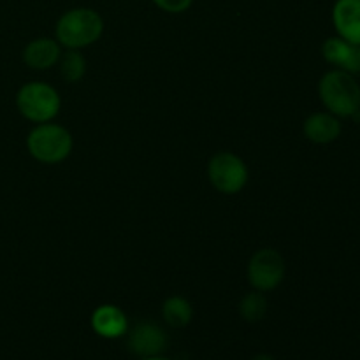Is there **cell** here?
I'll return each mask as SVG.
<instances>
[{
    "mask_svg": "<svg viewBox=\"0 0 360 360\" xmlns=\"http://www.w3.org/2000/svg\"><path fill=\"white\" fill-rule=\"evenodd\" d=\"M16 108L28 122L48 123L58 116L62 98L51 84L42 83V81H30L18 90Z\"/></svg>",
    "mask_w": 360,
    "mask_h": 360,
    "instance_id": "obj_4",
    "label": "cell"
},
{
    "mask_svg": "<svg viewBox=\"0 0 360 360\" xmlns=\"http://www.w3.org/2000/svg\"><path fill=\"white\" fill-rule=\"evenodd\" d=\"M91 329L105 340H118L129 330V319L115 304H102L91 313Z\"/></svg>",
    "mask_w": 360,
    "mask_h": 360,
    "instance_id": "obj_9",
    "label": "cell"
},
{
    "mask_svg": "<svg viewBox=\"0 0 360 360\" xmlns=\"http://www.w3.org/2000/svg\"><path fill=\"white\" fill-rule=\"evenodd\" d=\"M60 65V76L67 83H77L83 79L84 72H86V60L81 55L79 49H67L62 53L58 60Z\"/></svg>",
    "mask_w": 360,
    "mask_h": 360,
    "instance_id": "obj_14",
    "label": "cell"
},
{
    "mask_svg": "<svg viewBox=\"0 0 360 360\" xmlns=\"http://www.w3.org/2000/svg\"><path fill=\"white\" fill-rule=\"evenodd\" d=\"M341 122L333 112H313L304 120L302 132L315 144L334 143L341 136Z\"/></svg>",
    "mask_w": 360,
    "mask_h": 360,
    "instance_id": "obj_12",
    "label": "cell"
},
{
    "mask_svg": "<svg viewBox=\"0 0 360 360\" xmlns=\"http://www.w3.org/2000/svg\"><path fill=\"white\" fill-rule=\"evenodd\" d=\"M333 23L341 39L360 46V0H336Z\"/></svg>",
    "mask_w": 360,
    "mask_h": 360,
    "instance_id": "obj_10",
    "label": "cell"
},
{
    "mask_svg": "<svg viewBox=\"0 0 360 360\" xmlns=\"http://www.w3.org/2000/svg\"><path fill=\"white\" fill-rule=\"evenodd\" d=\"M207 178L214 190L225 195L239 193L248 183V167L245 160L231 151H218L207 164Z\"/></svg>",
    "mask_w": 360,
    "mask_h": 360,
    "instance_id": "obj_5",
    "label": "cell"
},
{
    "mask_svg": "<svg viewBox=\"0 0 360 360\" xmlns=\"http://www.w3.org/2000/svg\"><path fill=\"white\" fill-rule=\"evenodd\" d=\"M162 316L167 326L174 327V329H183L192 322L193 308L188 299L181 297V295H172V297L165 299V302L162 304Z\"/></svg>",
    "mask_w": 360,
    "mask_h": 360,
    "instance_id": "obj_13",
    "label": "cell"
},
{
    "mask_svg": "<svg viewBox=\"0 0 360 360\" xmlns=\"http://www.w3.org/2000/svg\"><path fill=\"white\" fill-rule=\"evenodd\" d=\"M322 55L330 65L348 74L360 72V46L345 41L340 35L329 37L322 44Z\"/></svg>",
    "mask_w": 360,
    "mask_h": 360,
    "instance_id": "obj_8",
    "label": "cell"
},
{
    "mask_svg": "<svg viewBox=\"0 0 360 360\" xmlns=\"http://www.w3.org/2000/svg\"><path fill=\"white\" fill-rule=\"evenodd\" d=\"M74 146L69 130L56 123H37L27 137V150L41 164L55 165L65 160Z\"/></svg>",
    "mask_w": 360,
    "mask_h": 360,
    "instance_id": "obj_3",
    "label": "cell"
},
{
    "mask_svg": "<svg viewBox=\"0 0 360 360\" xmlns=\"http://www.w3.org/2000/svg\"><path fill=\"white\" fill-rule=\"evenodd\" d=\"M104 32V20L90 7H74L58 18L55 37L60 46L67 49H83L101 39Z\"/></svg>",
    "mask_w": 360,
    "mask_h": 360,
    "instance_id": "obj_1",
    "label": "cell"
},
{
    "mask_svg": "<svg viewBox=\"0 0 360 360\" xmlns=\"http://www.w3.org/2000/svg\"><path fill=\"white\" fill-rule=\"evenodd\" d=\"M239 313L246 322H260L267 313V299L264 297V292L255 290L246 294L239 304Z\"/></svg>",
    "mask_w": 360,
    "mask_h": 360,
    "instance_id": "obj_15",
    "label": "cell"
},
{
    "mask_svg": "<svg viewBox=\"0 0 360 360\" xmlns=\"http://www.w3.org/2000/svg\"><path fill=\"white\" fill-rule=\"evenodd\" d=\"M285 260L274 248H262L248 262V281L255 290L271 292L285 280Z\"/></svg>",
    "mask_w": 360,
    "mask_h": 360,
    "instance_id": "obj_6",
    "label": "cell"
},
{
    "mask_svg": "<svg viewBox=\"0 0 360 360\" xmlns=\"http://www.w3.org/2000/svg\"><path fill=\"white\" fill-rule=\"evenodd\" d=\"M158 9L169 14H181L192 7L193 0H151Z\"/></svg>",
    "mask_w": 360,
    "mask_h": 360,
    "instance_id": "obj_16",
    "label": "cell"
},
{
    "mask_svg": "<svg viewBox=\"0 0 360 360\" xmlns=\"http://www.w3.org/2000/svg\"><path fill=\"white\" fill-rule=\"evenodd\" d=\"M127 347L141 359L157 357L167 347V336L157 323L141 322L129 333Z\"/></svg>",
    "mask_w": 360,
    "mask_h": 360,
    "instance_id": "obj_7",
    "label": "cell"
},
{
    "mask_svg": "<svg viewBox=\"0 0 360 360\" xmlns=\"http://www.w3.org/2000/svg\"><path fill=\"white\" fill-rule=\"evenodd\" d=\"M252 360H274V359L267 354H259V355H255Z\"/></svg>",
    "mask_w": 360,
    "mask_h": 360,
    "instance_id": "obj_17",
    "label": "cell"
},
{
    "mask_svg": "<svg viewBox=\"0 0 360 360\" xmlns=\"http://www.w3.org/2000/svg\"><path fill=\"white\" fill-rule=\"evenodd\" d=\"M319 95L327 111L338 118H352L360 111V84L354 74L329 70L320 79Z\"/></svg>",
    "mask_w": 360,
    "mask_h": 360,
    "instance_id": "obj_2",
    "label": "cell"
},
{
    "mask_svg": "<svg viewBox=\"0 0 360 360\" xmlns=\"http://www.w3.org/2000/svg\"><path fill=\"white\" fill-rule=\"evenodd\" d=\"M62 56V46L56 39L39 37L28 42L23 49V62L34 70H48L56 65Z\"/></svg>",
    "mask_w": 360,
    "mask_h": 360,
    "instance_id": "obj_11",
    "label": "cell"
},
{
    "mask_svg": "<svg viewBox=\"0 0 360 360\" xmlns=\"http://www.w3.org/2000/svg\"><path fill=\"white\" fill-rule=\"evenodd\" d=\"M141 360H169V359H164V357H160V355H157V357H146V359H141Z\"/></svg>",
    "mask_w": 360,
    "mask_h": 360,
    "instance_id": "obj_18",
    "label": "cell"
}]
</instances>
